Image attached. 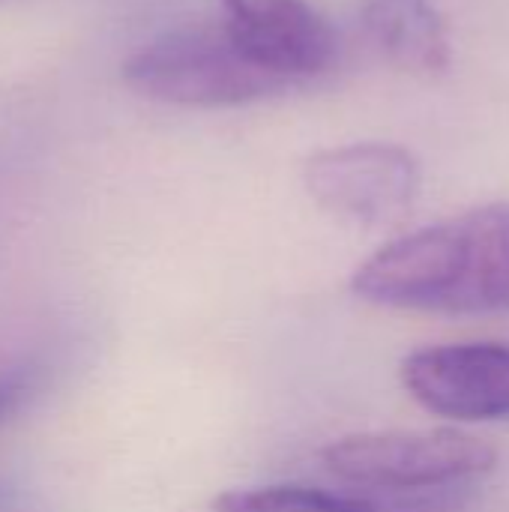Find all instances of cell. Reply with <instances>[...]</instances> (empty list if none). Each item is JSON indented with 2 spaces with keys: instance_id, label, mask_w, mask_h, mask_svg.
I'll use <instances>...</instances> for the list:
<instances>
[{
  "instance_id": "1",
  "label": "cell",
  "mask_w": 509,
  "mask_h": 512,
  "mask_svg": "<svg viewBox=\"0 0 509 512\" xmlns=\"http://www.w3.org/2000/svg\"><path fill=\"white\" fill-rule=\"evenodd\" d=\"M351 291L387 309L509 312V204H483L390 240L354 270Z\"/></svg>"
},
{
  "instance_id": "2",
  "label": "cell",
  "mask_w": 509,
  "mask_h": 512,
  "mask_svg": "<svg viewBox=\"0 0 509 512\" xmlns=\"http://www.w3.org/2000/svg\"><path fill=\"white\" fill-rule=\"evenodd\" d=\"M120 69L138 96L186 108H234L291 87L249 60L222 24L165 30L129 54Z\"/></svg>"
},
{
  "instance_id": "3",
  "label": "cell",
  "mask_w": 509,
  "mask_h": 512,
  "mask_svg": "<svg viewBox=\"0 0 509 512\" xmlns=\"http://www.w3.org/2000/svg\"><path fill=\"white\" fill-rule=\"evenodd\" d=\"M321 462L351 486L414 492L489 474L498 453L459 429H402L345 435L324 447Z\"/></svg>"
},
{
  "instance_id": "4",
  "label": "cell",
  "mask_w": 509,
  "mask_h": 512,
  "mask_svg": "<svg viewBox=\"0 0 509 512\" xmlns=\"http://www.w3.org/2000/svg\"><path fill=\"white\" fill-rule=\"evenodd\" d=\"M303 186L336 219L375 228L411 210L420 189V165L399 144H345L312 153L303 165Z\"/></svg>"
},
{
  "instance_id": "5",
  "label": "cell",
  "mask_w": 509,
  "mask_h": 512,
  "mask_svg": "<svg viewBox=\"0 0 509 512\" xmlns=\"http://www.w3.org/2000/svg\"><path fill=\"white\" fill-rule=\"evenodd\" d=\"M402 384L426 411L459 420H509L507 342H456L420 348L402 360Z\"/></svg>"
},
{
  "instance_id": "6",
  "label": "cell",
  "mask_w": 509,
  "mask_h": 512,
  "mask_svg": "<svg viewBox=\"0 0 509 512\" xmlns=\"http://www.w3.org/2000/svg\"><path fill=\"white\" fill-rule=\"evenodd\" d=\"M237 48L291 87L330 69L336 33L309 0H219Z\"/></svg>"
},
{
  "instance_id": "7",
  "label": "cell",
  "mask_w": 509,
  "mask_h": 512,
  "mask_svg": "<svg viewBox=\"0 0 509 512\" xmlns=\"http://www.w3.org/2000/svg\"><path fill=\"white\" fill-rule=\"evenodd\" d=\"M363 27L378 51L411 75H441L450 66L447 24L429 0H363Z\"/></svg>"
},
{
  "instance_id": "8",
  "label": "cell",
  "mask_w": 509,
  "mask_h": 512,
  "mask_svg": "<svg viewBox=\"0 0 509 512\" xmlns=\"http://www.w3.org/2000/svg\"><path fill=\"white\" fill-rule=\"evenodd\" d=\"M216 512H378L375 504L312 486L234 489L213 501Z\"/></svg>"
},
{
  "instance_id": "9",
  "label": "cell",
  "mask_w": 509,
  "mask_h": 512,
  "mask_svg": "<svg viewBox=\"0 0 509 512\" xmlns=\"http://www.w3.org/2000/svg\"><path fill=\"white\" fill-rule=\"evenodd\" d=\"M48 363L39 357H21L0 369V426L27 411L48 384Z\"/></svg>"
},
{
  "instance_id": "10",
  "label": "cell",
  "mask_w": 509,
  "mask_h": 512,
  "mask_svg": "<svg viewBox=\"0 0 509 512\" xmlns=\"http://www.w3.org/2000/svg\"><path fill=\"white\" fill-rule=\"evenodd\" d=\"M6 504H9V498H6V492L0 489V512L6 510Z\"/></svg>"
}]
</instances>
